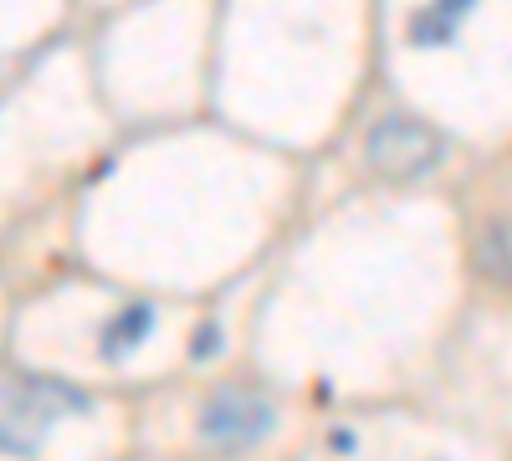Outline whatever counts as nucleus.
I'll list each match as a JSON object with an SVG mask.
<instances>
[{"label": "nucleus", "instance_id": "obj_1", "mask_svg": "<svg viewBox=\"0 0 512 461\" xmlns=\"http://www.w3.org/2000/svg\"><path fill=\"white\" fill-rule=\"evenodd\" d=\"M364 154H369V170L384 175V180H420V175H431L436 164L446 159V139L431 129V123H420L410 113H390V118H379L369 139H364Z\"/></svg>", "mask_w": 512, "mask_h": 461}, {"label": "nucleus", "instance_id": "obj_2", "mask_svg": "<svg viewBox=\"0 0 512 461\" xmlns=\"http://www.w3.org/2000/svg\"><path fill=\"white\" fill-rule=\"evenodd\" d=\"M277 421V410L262 390H251V385H226L216 400L205 405L200 415V436L205 446H216V451H246L256 446Z\"/></svg>", "mask_w": 512, "mask_h": 461}, {"label": "nucleus", "instance_id": "obj_3", "mask_svg": "<svg viewBox=\"0 0 512 461\" xmlns=\"http://www.w3.org/2000/svg\"><path fill=\"white\" fill-rule=\"evenodd\" d=\"M472 6H477V0H436V6L420 11V21L410 26V36L420 41V47H425V41H451L461 31V21L472 16Z\"/></svg>", "mask_w": 512, "mask_h": 461}, {"label": "nucleus", "instance_id": "obj_4", "mask_svg": "<svg viewBox=\"0 0 512 461\" xmlns=\"http://www.w3.org/2000/svg\"><path fill=\"white\" fill-rule=\"evenodd\" d=\"M154 328V313L139 303V308H128L113 328H108V354H123V349H134L139 339H144V333Z\"/></svg>", "mask_w": 512, "mask_h": 461}]
</instances>
